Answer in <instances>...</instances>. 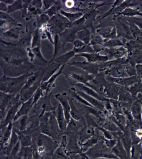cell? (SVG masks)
Masks as SVG:
<instances>
[{"mask_svg": "<svg viewBox=\"0 0 142 159\" xmlns=\"http://www.w3.org/2000/svg\"><path fill=\"white\" fill-rule=\"evenodd\" d=\"M6 48H1V66L4 72V75L10 69L7 75L9 77H18L27 73L26 70L32 68L31 63H29L25 51L20 47Z\"/></svg>", "mask_w": 142, "mask_h": 159, "instance_id": "6da1fadb", "label": "cell"}, {"mask_svg": "<svg viewBox=\"0 0 142 159\" xmlns=\"http://www.w3.org/2000/svg\"><path fill=\"white\" fill-rule=\"evenodd\" d=\"M34 73H25L18 77L3 75L0 79L1 91L13 95L19 94L25 85L28 78Z\"/></svg>", "mask_w": 142, "mask_h": 159, "instance_id": "7a4b0ae2", "label": "cell"}, {"mask_svg": "<svg viewBox=\"0 0 142 159\" xmlns=\"http://www.w3.org/2000/svg\"><path fill=\"white\" fill-rule=\"evenodd\" d=\"M71 23L64 16L60 13L50 18L47 24L48 27L51 33L59 35L68 28H70Z\"/></svg>", "mask_w": 142, "mask_h": 159, "instance_id": "3957f363", "label": "cell"}, {"mask_svg": "<svg viewBox=\"0 0 142 159\" xmlns=\"http://www.w3.org/2000/svg\"><path fill=\"white\" fill-rule=\"evenodd\" d=\"M55 98L59 102L64 112L65 116L68 124L70 121L71 118V107L68 97L66 93H57L55 95Z\"/></svg>", "mask_w": 142, "mask_h": 159, "instance_id": "277c9868", "label": "cell"}, {"mask_svg": "<svg viewBox=\"0 0 142 159\" xmlns=\"http://www.w3.org/2000/svg\"><path fill=\"white\" fill-rule=\"evenodd\" d=\"M54 112V116L56 118L60 130L62 132L65 131L66 130L68 124L63 108L60 104H59L57 108Z\"/></svg>", "mask_w": 142, "mask_h": 159, "instance_id": "5b68a950", "label": "cell"}, {"mask_svg": "<svg viewBox=\"0 0 142 159\" xmlns=\"http://www.w3.org/2000/svg\"><path fill=\"white\" fill-rule=\"evenodd\" d=\"M22 103V102L20 101L15 104L12 106L8 110L4 120H3L2 123H1V128H5L11 122H13L15 117Z\"/></svg>", "mask_w": 142, "mask_h": 159, "instance_id": "8992f818", "label": "cell"}, {"mask_svg": "<svg viewBox=\"0 0 142 159\" xmlns=\"http://www.w3.org/2000/svg\"><path fill=\"white\" fill-rule=\"evenodd\" d=\"M68 65L80 68L88 73H95L98 69V67L96 64L88 61H73L68 63Z\"/></svg>", "mask_w": 142, "mask_h": 159, "instance_id": "52a82bcc", "label": "cell"}, {"mask_svg": "<svg viewBox=\"0 0 142 159\" xmlns=\"http://www.w3.org/2000/svg\"><path fill=\"white\" fill-rule=\"evenodd\" d=\"M1 129H3V133L1 131V148H7L13 133V122H11L5 128H1Z\"/></svg>", "mask_w": 142, "mask_h": 159, "instance_id": "ba28073f", "label": "cell"}, {"mask_svg": "<svg viewBox=\"0 0 142 159\" xmlns=\"http://www.w3.org/2000/svg\"><path fill=\"white\" fill-rule=\"evenodd\" d=\"M66 65L62 66L58 71L53 75L47 81L45 82L40 84V87L44 91H46V95L50 93L51 90L54 87V83L56 78L62 73H63V70Z\"/></svg>", "mask_w": 142, "mask_h": 159, "instance_id": "9c48e42d", "label": "cell"}, {"mask_svg": "<svg viewBox=\"0 0 142 159\" xmlns=\"http://www.w3.org/2000/svg\"><path fill=\"white\" fill-rule=\"evenodd\" d=\"M61 65L53 61L49 62L46 68H44V73L41 84L47 81L51 76L56 73V72L62 67Z\"/></svg>", "mask_w": 142, "mask_h": 159, "instance_id": "30bf717a", "label": "cell"}, {"mask_svg": "<svg viewBox=\"0 0 142 159\" xmlns=\"http://www.w3.org/2000/svg\"><path fill=\"white\" fill-rule=\"evenodd\" d=\"M77 31L71 28H68L59 35L60 40L64 46L67 43H73L76 39Z\"/></svg>", "mask_w": 142, "mask_h": 159, "instance_id": "8fae6325", "label": "cell"}, {"mask_svg": "<svg viewBox=\"0 0 142 159\" xmlns=\"http://www.w3.org/2000/svg\"><path fill=\"white\" fill-rule=\"evenodd\" d=\"M33 96L28 101L22 103L13 120V122H16L22 116L28 115L30 110L33 107Z\"/></svg>", "mask_w": 142, "mask_h": 159, "instance_id": "7c38bea8", "label": "cell"}, {"mask_svg": "<svg viewBox=\"0 0 142 159\" xmlns=\"http://www.w3.org/2000/svg\"><path fill=\"white\" fill-rule=\"evenodd\" d=\"M32 33H31L25 35L16 43H10V46L11 47L22 48H25V49L31 47L32 39Z\"/></svg>", "mask_w": 142, "mask_h": 159, "instance_id": "4fadbf2b", "label": "cell"}, {"mask_svg": "<svg viewBox=\"0 0 142 159\" xmlns=\"http://www.w3.org/2000/svg\"><path fill=\"white\" fill-rule=\"evenodd\" d=\"M54 53L53 57L49 62L53 61L56 57L66 52L65 47L62 43L58 34H56L54 35Z\"/></svg>", "mask_w": 142, "mask_h": 159, "instance_id": "5bb4252c", "label": "cell"}, {"mask_svg": "<svg viewBox=\"0 0 142 159\" xmlns=\"http://www.w3.org/2000/svg\"><path fill=\"white\" fill-rule=\"evenodd\" d=\"M40 85H35L28 89L21 90L19 93L21 102H25L31 98Z\"/></svg>", "mask_w": 142, "mask_h": 159, "instance_id": "9a60e30c", "label": "cell"}, {"mask_svg": "<svg viewBox=\"0 0 142 159\" xmlns=\"http://www.w3.org/2000/svg\"><path fill=\"white\" fill-rule=\"evenodd\" d=\"M76 57H83L86 59L88 62L94 63L98 61H104L108 60L107 57L100 56L98 54L94 53H82L76 54Z\"/></svg>", "mask_w": 142, "mask_h": 159, "instance_id": "2e32d148", "label": "cell"}, {"mask_svg": "<svg viewBox=\"0 0 142 159\" xmlns=\"http://www.w3.org/2000/svg\"><path fill=\"white\" fill-rule=\"evenodd\" d=\"M76 54V52L73 50H72V51H68V52H66V53L60 55L58 57L55 58L53 61L58 63L61 66L67 64L68 61L72 57L75 56Z\"/></svg>", "mask_w": 142, "mask_h": 159, "instance_id": "e0dca14e", "label": "cell"}, {"mask_svg": "<svg viewBox=\"0 0 142 159\" xmlns=\"http://www.w3.org/2000/svg\"><path fill=\"white\" fill-rule=\"evenodd\" d=\"M20 29L17 27L10 29L9 30L1 34V36L11 39L17 40L19 37Z\"/></svg>", "mask_w": 142, "mask_h": 159, "instance_id": "ac0fdd59", "label": "cell"}, {"mask_svg": "<svg viewBox=\"0 0 142 159\" xmlns=\"http://www.w3.org/2000/svg\"><path fill=\"white\" fill-rule=\"evenodd\" d=\"M59 13L67 18L71 23L74 22L84 16V13L82 12H76L71 13V12H66L65 11L62 10V9L60 11Z\"/></svg>", "mask_w": 142, "mask_h": 159, "instance_id": "d6986e66", "label": "cell"}, {"mask_svg": "<svg viewBox=\"0 0 142 159\" xmlns=\"http://www.w3.org/2000/svg\"><path fill=\"white\" fill-rule=\"evenodd\" d=\"M77 39H79L86 44L90 43L91 36L90 32L87 29L78 31L76 34Z\"/></svg>", "mask_w": 142, "mask_h": 159, "instance_id": "ffe728a7", "label": "cell"}, {"mask_svg": "<svg viewBox=\"0 0 142 159\" xmlns=\"http://www.w3.org/2000/svg\"><path fill=\"white\" fill-rule=\"evenodd\" d=\"M19 135L16 129L13 128V133L10 140L9 144L7 147V153L9 155L10 154L12 149L19 141Z\"/></svg>", "mask_w": 142, "mask_h": 159, "instance_id": "44dd1931", "label": "cell"}, {"mask_svg": "<svg viewBox=\"0 0 142 159\" xmlns=\"http://www.w3.org/2000/svg\"><path fill=\"white\" fill-rule=\"evenodd\" d=\"M61 8H62V5H61V2L56 1V3L53 6L44 12V13H46L50 17V18H51L53 16L59 13L58 12H60V11L62 10Z\"/></svg>", "mask_w": 142, "mask_h": 159, "instance_id": "7402d4cb", "label": "cell"}, {"mask_svg": "<svg viewBox=\"0 0 142 159\" xmlns=\"http://www.w3.org/2000/svg\"><path fill=\"white\" fill-rule=\"evenodd\" d=\"M50 19V17L45 13L38 16L36 17V21L35 23L37 28L40 29L43 25L47 24Z\"/></svg>", "mask_w": 142, "mask_h": 159, "instance_id": "603a6c76", "label": "cell"}, {"mask_svg": "<svg viewBox=\"0 0 142 159\" xmlns=\"http://www.w3.org/2000/svg\"><path fill=\"white\" fill-rule=\"evenodd\" d=\"M41 35L39 28H37L34 32V34L32 39L31 48L40 46V41H41Z\"/></svg>", "mask_w": 142, "mask_h": 159, "instance_id": "cb8c5ba5", "label": "cell"}, {"mask_svg": "<svg viewBox=\"0 0 142 159\" xmlns=\"http://www.w3.org/2000/svg\"><path fill=\"white\" fill-rule=\"evenodd\" d=\"M68 100H69L70 104L71 110V117L75 120L78 121L80 119V114L78 112V111L77 110L76 107L74 103H73V98H70L68 97Z\"/></svg>", "mask_w": 142, "mask_h": 159, "instance_id": "d4e9b609", "label": "cell"}, {"mask_svg": "<svg viewBox=\"0 0 142 159\" xmlns=\"http://www.w3.org/2000/svg\"><path fill=\"white\" fill-rule=\"evenodd\" d=\"M20 142L23 147H30L32 144V139L30 135L21 134L19 135Z\"/></svg>", "mask_w": 142, "mask_h": 159, "instance_id": "484cf974", "label": "cell"}, {"mask_svg": "<svg viewBox=\"0 0 142 159\" xmlns=\"http://www.w3.org/2000/svg\"><path fill=\"white\" fill-rule=\"evenodd\" d=\"M32 49L35 54V57H36L38 61L41 62V64H42L43 66H46L48 63L47 61L44 58V56H42L40 51V46L34 48H32Z\"/></svg>", "mask_w": 142, "mask_h": 159, "instance_id": "4316f807", "label": "cell"}, {"mask_svg": "<svg viewBox=\"0 0 142 159\" xmlns=\"http://www.w3.org/2000/svg\"><path fill=\"white\" fill-rule=\"evenodd\" d=\"M23 8V1H16L13 4L8 6V10L7 12L9 13L18 10H22Z\"/></svg>", "mask_w": 142, "mask_h": 159, "instance_id": "83f0119b", "label": "cell"}, {"mask_svg": "<svg viewBox=\"0 0 142 159\" xmlns=\"http://www.w3.org/2000/svg\"><path fill=\"white\" fill-rule=\"evenodd\" d=\"M28 118L29 117L28 115H26V116H22L17 120L19 121L18 129L20 131H24L27 129L28 125Z\"/></svg>", "mask_w": 142, "mask_h": 159, "instance_id": "f1b7e54d", "label": "cell"}, {"mask_svg": "<svg viewBox=\"0 0 142 159\" xmlns=\"http://www.w3.org/2000/svg\"><path fill=\"white\" fill-rule=\"evenodd\" d=\"M73 51L76 54L80 53L82 50L84 48L87 44L80 41L79 39H76L73 43Z\"/></svg>", "mask_w": 142, "mask_h": 159, "instance_id": "f546056e", "label": "cell"}, {"mask_svg": "<svg viewBox=\"0 0 142 159\" xmlns=\"http://www.w3.org/2000/svg\"><path fill=\"white\" fill-rule=\"evenodd\" d=\"M44 90L40 88V86L36 90L33 96V106L34 107L37 103L43 97L44 94Z\"/></svg>", "mask_w": 142, "mask_h": 159, "instance_id": "4dcf8cb0", "label": "cell"}, {"mask_svg": "<svg viewBox=\"0 0 142 159\" xmlns=\"http://www.w3.org/2000/svg\"><path fill=\"white\" fill-rule=\"evenodd\" d=\"M79 126L78 121L75 120L71 118L68 123L67 129H69L71 131L77 130L78 129Z\"/></svg>", "mask_w": 142, "mask_h": 159, "instance_id": "1f68e13d", "label": "cell"}, {"mask_svg": "<svg viewBox=\"0 0 142 159\" xmlns=\"http://www.w3.org/2000/svg\"><path fill=\"white\" fill-rule=\"evenodd\" d=\"M43 2L42 10L44 13L51 8L56 3V1H43Z\"/></svg>", "mask_w": 142, "mask_h": 159, "instance_id": "d6a6232c", "label": "cell"}, {"mask_svg": "<svg viewBox=\"0 0 142 159\" xmlns=\"http://www.w3.org/2000/svg\"><path fill=\"white\" fill-rule=\"evenodd\" d=\"M102 42V40L98 35H93L91 36V40H90V44L94 46L97 44H100Z\"/></svg>", "mask_w": 142, "mask_h": 159, "instance_id": "836d02e7", "label": "cell"}, {"mask_svg": "<svg viewBox=\"0 0 142 159\" xmlns=\"http://www.w3.org/2000/svg\"><path fill=\"white\" fill-rule=\"evenodd\" d=\"M23 8L22 10V16L25 17L27 14L28 8L31 3L32 1H23Z\"/></svg>", "mask_w": 142, "mask_h": 159, "instance_id": "e575fe53", "label": "cell"}, {"mask_svg": "<svg viewBox=\"0 0 142 159\" xmlns=\"http://www.w3.org/2000/svg\"><path fill=\"white\" fill-rule=\"evenodd\" d=\"M21 145L20 142H18V143L16 144L12 149L10 155L12 156H15V155L18 154L21 149Z\"/></svg>", "mask_w": 142, "mask_h": 159, "instance_id": "d590c367", "label": "cell"}, {"mask_svg": "<svg viewBox=\"0 0 142 159\" xmlns=\"http://www.w3.org/2000/svg\"><path fill=\"white\" fill-rule=\"evenodd\" d=\"M0 17H1V19L8 20L10 22H15L14 20L9 15V13L7 12H0Z\"/></svg>", "mask_w": 142, "mask_h": 159, "instance_id": "8d00e7d4", "label": "cell"}, {"mask_svg": "<svg viewBox=\"0 0 142 159\" xmlns=\"http://www.w3.org/2000/svg\"><path fill=\"white\" fill-rule=\"evenodd\" d=\"M30 4L38 9H42L43 2L42 1H32Z\"/></svg>", "mask_w": 142, "mask_h": 159, "instance_id": "74e56055", "label": "cell"}, {"mask_svg": "<svg viewBox=\"0 0 142 159\" xmlns=\"http://www.w3.org/2000/svg\"><path fill=\"white\" fill-rule=\"evenodd\" d=\"M36 151L40 156H44L46 153V147L44 146H39Z\"/></svg>", "mask_w": 142, "mask_h": 159, "instance_id": "f35d334b", "label": "cell"}, {"mask_svg": "<svg viewBox=\"0 0 142 159\" xmlns=\"http://www.w3.org/2000/svg\"><path fill=\"white\" fill-rule=\"evenodd\" d=\"M0 10L1 12H7L8 10V7L5 3L1 2L0 3Z\"/></svg>", "mask_w": 142, "mask_h": 159, "instance_id": "ab89813d", "label": "cell"}, {"mask_svg": "<svg viewBox=\"0 0 142 159\" xmlns=\"http://www.w3.org/2000/svg\"><path fill=\"white\" fill-rule=\"evenodd\" d=\"M65 5L66 7L68 8H71L74 6V2L73 1H66Z\"/></svg>", "mask_w": 142, "mask_h": 159, "instance_id": "60d3db41", "label": "cell"}, {"mask_svg": "<svg viewBox=\"0 0 142 159\" xmlns=\"http://www.w3.org/2000/svg\"><path fill=\"white\" fill-rule=\"evenodd\" d=\"M44 156H40L36 151L34 152L32 159H44Z\"/></svg>", "mask_w": 142, "mask_h": 159, "instance_id": "b9f144b4", "label": "cell"}, {"mask_svg": "<svg viewBox=\"0 0 142 159\" xmlns=\"http://www.w3.org/2000/svg\"><path fill=\"white\" fill-rule=\"evenodd\" d=\"M121 44V42L119 41H111L108 44V46H113Z\"/></svg>", "mask_w": 142, "mask_h": 159, "instance_id": "7bdbcfd3", "label": "cell"}, {"mask_svg": "<svg viewBox=\"0 0 142 159\" xmlns=\"http://www.w3.org/2000/svg\"><path fill=\"white\" fill-rule=\"evenodd\" d=\"M15 2V1H12V0H3V1H0V2H2L6 5L9 4L10 5L13 4V3H14Z\"/></svg>", "mask_w": 142, "mask_h": 159, "instance_id": "ee69618b", "label": "cell"}, {"mask_svg": "<svg viewBox=\"0 0 142 159\" xmlns=\"http://www.w3.org/2000/svg\"><path fill=\"white\" fill-rule=\"evenodd\" d=\"M24 159H28L27 158L24 157Z\"/></svg>", "mask_w": 142, "mask_h": 159, "instance_id": "f6af8a7d", "label": "cell"}]
</instances>
